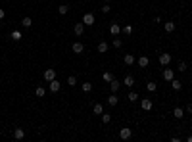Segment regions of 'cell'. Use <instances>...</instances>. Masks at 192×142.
<instances>
[{"instance_id": "6da1fadb", "label": "cell", "mask_w": 192, "mask_h": 142, "mask_svg": "<svg viewBox=\"0 0 192 142\" xmlns=\"http://www.w3.org/2000/svg\"><path fill=\"white\" fill-rule=\"evenodd\" d=\"M94 21H96V17H94V13H85L83 15V23L85 25H94Z\"/></svg>"}, {"instance_id": "7a4b0ae2", "label": "cell", "mask_w": 192, "mask_h": 142, "mask_svg": "<svg viewBox=\"0 0 192 142\" xmlns=\"http://www.w3.org/2000/svg\"><path fill=\"white\" fill-rule=\"evenodd\" d=\"M85 27H87V25H85L83 21H79V23H75V27H73V33H75L77 37H81V35L85 33Z\"/></svg>"}, {"instance_id": "3957f363", "label": "cell", "mask_w": 192, "mask_h": 142, "mask_svg": "<svg viewBox=\"0 0 192 142\" xmlns=\"http://www.w3.org/2000/svg\"><path fill=\"white\" fill-rule=\"evenodd\" d=\"M131 136H133V131H131V129H127V127L119 131V138H121V140H129Z\"/></svg>"}, {"instance_id": "277c9868", "label": "cell", "mask_w": 192, "mask_h": 142, "mask_svg": "<svg viewBox=\"0 0 192 142\" xmlns=\"http://www.w3.org/2000/svg\"><path fill=\"white\" fill-rule=\"evenodd\" d=\"M163 79H165V81H169V83H171L173 79H175V71H173L171 67H167V69H163Z\"/></svg>"}, {"instance_id": "5b68a950", "label": "cell", "mask_w": 192, "mask_h": 142, "mask_svg": "<svg viewBox=\"0 0 192 142\" xmlns=\"http://www.w3.org/2000/svg\"><path fill=\"white\" fill-rule=\"evenodd\" d=\"M169 62H171V54H167V52L160 54V64L161 65H169Z\"/></svg>"}, {"instance_id": "8992f818", "label": "cell", "mask_w": 192, "mask_h": 142, "mask_svg": "<svg viewBox=\"0 0 192 142\" xmlns=\"http://www.w3.org/2000/svg\"><path fill=\"white\" fill-rule=\"evenodd\" d=\"M54 79H56V71L52 69V67H50V69H46L44 71V81L50 83V81H54Z\"/></svg>"}, {"instance_id": "52a82bcc", "label": "cell", "mask_w": 192, "mask_h": 142, "mask_svg": "<svg viewBox=\"0 0 192 142\" xmlns=\"http://www.w3.org/2000/svg\"><path fill=\"white\" fill-rule=\"evenodd\" d=\"M71 50L75 52V54H83V52H85V46H83V42H73V46H71Z\"/></svg>"}, {"instance_id": "ba28073f", "label": "cell", "mask_w": 192, "mask_h": 142, "mask_svg": "<svg viewBox=\"0 0 192 142\" xmlns=\"http://www.w3.org/2000/svg\"><path fill=\"white\" fill-rule=\"evenodd\" d=\"M109 33H111L113 37H117V35L121 33V27L117 25V23H111V25H109Z\"/></svg>"}, {"instance_id": "9c48e42d", "label": "cell", "mask_w": 192, "mask_h": 142, "mask_svg": "<svg viewBox=\"0 0 192 142\" xmlns=\"http://www.w3.org/2000/svg\"><path fill=\"white\" fill-rule=\"evenodd\" d=\"M173 117H175V119H183V117H185V110H183V108H175V110H173Z\"/></svg>"}, {"instance_id": "30bf717a", "label": "cell", "mask_w": 192, "mask_h": 142, "mask_svg": "<svg viewBox=\"0 0 192 142\" xmlns=\"http://www.w3.org/2000/svg\"><path fill=\"white\" fill-rule=\"evenodd\" d=\"M123 84L131 88V86L134 84V77H133V75H125V79H123Z\"/></svg>"}, {"instance_id": "8fae6325", "label": "cell", "mask_w": 192, "mask_h": 142, "mask_svg": "<svg viewBox=\"0 0 192 142\" xmlns=\"http://www.w3.org/2000/svg\"><path fill=\"white\" fill-rule=\"evenodd\" d=\"M142 110H146V111L152 110V100L150 98H142Z\"/></svg>"}, {"instance_id": "7c38bea8", "label": "cell", "mask_w": 192, "mask_h": 142, "mask_svg": "<svg viewBox=\"0 0 192 142\" xmlns=\"http://www.w3.org/2000/svg\"><path fill=\"white\" fill-rule=\"evenodd\" d=\"M13 136H15L17 140H23V138H25V131L23 129H15L13 131Z\"/></svg>"}, {"instance_id": "4fadbf2b", "label": "cell", "mask_w": 192, "mask_h": 142, "mask_svg": "<svg viewBox=\"0 0 192 142\" xmlns=\"http://www.w3.org/2000/svg\"><path fill=\"white\" fill-rule=\"evenodd\" d=\"M106 102H108L109 106H117V102H119V98L115 96V92H113V94H109V98L106 100Z\"/></svg>"}, {"instance_id": "5bb4252c", "label": "cell", "mask_w": 192, "mask_h": 142, "mask_svg": "<svg viewBox=\"0 0 192 142\" xmlns=\"http://www.w3.org/2000/svg\"><path fill=\"white\" fill-rule=\"evenodd\" d=\"M148 64H150L148 56H140V58H138V65H140V67H148Z\"/></svg>"}, {"instance_id": "9a60e30c", "label": "cell", "mask_w": 192, "mask_h": 142, "mask_svg": "<svg viewBox=\"0 0 192 142\" xmlns=\"http://www.w3.org/2000/svg\"><path fill=\"white\" fill-rule=\"evenodd\" d=\"M109 84H111V92H117V90H119V86H121V83H119V81H115V79H111Z\"/></svg>"}, {"instance_id": "2e32d148", "label": "cell", "mask_w": 192, "mask_h": 142, "mask_svg": "<svg viewBox=\"0 0 192 142\" xmlns=\"http://www.w3.org/2000/svg\"><path fill=\"white\" fill-rule=\"evenodd\" d=\"M123 62H125V65H133L134 64V56L133 54H127V56L123 58Z\"/></svg>"}, {"instance_id": "e0dca14e", "label": "cell", "mask_w": 192, "mask_h": 142, "mask_svg": "<svg viewBox=\"0 0 192 142\" xmlns=\"http://www.w3.org/2000/svg\"><path fill=\"white\" fill-rule=\"evenodd\" d=\"M58 90H60V83L54 79V81H50V92H58Z\"/></svg>"}, {"instance_id": "ac0fdd59", "label": "cell", "mask_w": 192, "mask_h": 142, "mask_svg": "<svg viewBox=\"0 0 192 142\" xmlns=\"http://www.w3.org/2000/svg\"><path fill=\"white\" fill-rule=\"evenodd\" d=\"M21 25L29 29V27L33 25V19H31V17H29V15H27V17H23V19H21Z\"/></svg>"}, {"instance_id": "d6986e66", "label": "cell", "mask_w": 192, "mask_h": 142, "mask_svg": "<svg viewBox=\"0 0 192 142\" xmlns=\"http://www.w3.org/2000/svg\"><path fill=\"white\" fill-rule=\"evenodd\" d=\"M127 98H129V102H136V100H138V94H136L134 90H131V92L127 94Z\"/></svg>"}, {"instance_id": "ffe728a7", "label": "cell", "mask_w": 192, "mask_h": 142, "mask_svg": "<svg viewBox=\"0 0 192 142\" xmlns=\"http://www.w3.org/2000/svg\"><path fill=\"white\" fill-rule=\"evenodd\" d=\"M108 42H100V44H98V52H100V54H104V52H108Z\"/></svg>"}, {"instance_id": "44dd1931", "label": "cell", "mask_w": 192, "mask_h": 142, "mask_svg": "<svg viewBox=\"0 0 192 142\" xmlns=\"http://www.w3.org/2000/svg\"><path fill=\"white\" fill-rule=\"evenodd\" d=\"M165 31L167 33H173V31H175V21H167V23H165Z\"/></svg>"}, {"instance_id": "7402d4cb", "label": "cell", "mask_w": 192, "mask_h": 142, "mask_svg": "<svg viewBox=\"0 0 192 142\" xmlns=\"http://www.w3.org/2000/svg\"><path fill=\"white\" fill-rule=\"evenodd\" d=\"M94 113H96V115H102V113H104L102 104H94Z\"/></svg>"}, {"instance_id": "603a6c76", "label": "cell", "mask_w": 192, "mask_h": 142, "mask_svg": "<svg viewBox=\"0 0 192 142\" xmlns=\"http://www.w3.org/2000/svg\"><path fill=\"white\" fill-rule=\"evenodd\" d=\"M35 94H37L38 98H42V96H44V94H46V90H44V88H42V86H37V88H35Z\"/></svg>"}, {"instance_id": "cb8c5ba5", "label": "cell", "mask_w": 192, "mask_h": 142, "mask_svg": "<svg viewBox=\"0 0 192 142\" xmlns=\"http://www.w3.org/2000/svg\"><path fill=\"white\" fill-rule=\"evenodd\" d=\"M10 37H12V40H21V39H23V35H21L19 31H13Z\"/></svg>"}, {"instance_id": "d4e9b609", "label": "cell", "mask_w": 192, "mask_h": 142, "mask_svg": "<svg viewBox=\"0 0 192 142\" xmlns=\"http://www.w3.org/2000/svg\"><path fill=\"white\" fill-rule=\"evenodd\" d=\"M171 84H173V90H181V88H183L181 81H175V79H173V81H171Z\"/></svg>"}, {"instance_id": "484cf974", "label": "cell", "mask_w": 192, "mask_h": 142, "mask_svg": "<svg viewBox=\"0 0 192 142\" xmlns=\"http://www.w3.org/2000/svg\"><path fill=\"white\" fill-rule=\"evenodd\" d=\"M67 84H69V86H75L77 84V77L75 75H69V77H67Z\"/></svg>"}, {"instance_id": "4316f807", "label": "cell", "mask_w": 192, "mask_h": 142, "mask_svg": "<svg viewBox=\"0 0 192 142\" xmlns=\"http://www.w3.org/2000/svg\"><path fill=\"white\" fill-rule=\"evenodd\" d=\"M67 10H69V6H65V4H62V6H58V12L62 13V15H65V13H67Z\"/></svg>"}, {"instance_id": "83f0119b", "label": "cell", "mask_w": 192, "mask_h": 142, "mask_svg": "<svg viewBox=\"0 0 192 142\" xmlns=\"http://www.w3.org/2000/svg\"><path fill=\"white\" fill-rule=\"evenodd\" d=\"M121 33H125V35H133V25H125L121 29Z\"/></svg>"}, {"instance_id": "f1b7e54d", "label": "cell", "mask_w": 192, "mask_h": 142, "mask_svg": "<svg viewBox=\"0 0 192 142\" xmlns=\"http://www.w3.org/2000/svg\"><path fill=\"white\" fill-rule=\"evenodd\" d=\"M81 88H83L85 92H90V90H92V83H83V84H81Z\"/></svg>"}, {"instance_id": "f546056e", "label": "cell", "mask_w": 192, "mask_h": 142, "mask_svg": "<svg viewBox=\"0 0 192 142\" xmlns=\"http://www.w3.org/2000/svg\"><path fill=\"white\" fill-rule=\"evenodd\" d=\"M102 79H104V81H106V83H109V81L113 79V75H111L109 71H106V73H104V75H102Z\"/></svg>"}, {"instance_id": "4dcf8cb0", "label": "cell", "mask_w": 192, "mask_h": 142, "mask_svg": "<svg viewBox=\"0 0 192 142\" xmlns=\"http://www.w3.org/2000/svg\"><path fill=\"white\" fill-rule=\"evenodd\" d=\"M111 121V115L109 113H102V123H109Z\"/></svg>"}, {"instance_id": "1f68e13d", "label": "cell", "mask_w": 192, "mask_h": 142, "mask_svg": "<svg viewBox=\"0 0 192 142\" xmlns=\"http://www.w3.org/2000/svg\"><path fill=\"white\" fill-rule=\"evenodd\" d=\"M146 88H148L150 92H154L156 88H158V84H156V83H148V84H146Z\"/></svg>"}, {"instance_id": "d6a6232c", "label": "cell", "mask_w": 192, "mask_h": 142, "mask_svg": "<svg viewBox=\"0 0 192 142\" xmlns=\"http://www.w3.org/2000/svg\"><path fill=\"white\" fill-rule=\"evenodd\" d=\"M121 44H123L121 39H113V48H121Z\"/></svg>"}, {"instance_id": "836d02e7", "label": "cell", "mask_w": 192, "mask_h": 142, "mask_svg": "<svg viewBox=\"0 0 192 142\" xmlns=\"http://www.w3.org/2000/svg\"><path fill=\"white\" fill-rule=\"evenodd\" d=\"M177 69H179V71H186V64H185V62H181V64H179V67H177Z\"/></svg>"}, {"instance_id": "e575fe53", "label": "cell", "mask_w": 192, "mask_h": 142, "mask_svg": "<svg viewBox=\"0 0 192 142\" xmlns=\"http://www.w3.org/2000/svg\"><path fill=\"white\" fill-rule=\"evenodd\" d=\"M185 113H192V104H188V106H186V110H185Z\"/></svg>"}, {"instance_id": "d590c367", "label": "cell", "mask_w": 192, "mask_h": 142, "mask_svg": "<svg viewBox=\"0 0 192 142\" xmlns=\"http://www.w3.org/2000/svg\"><path fill=\"white\" fill-rule=\"evenodd\" d=\"M102 12H104V13H108V12H109V4H106V6H102Z\"/></svg>"}, {"instance_id": "8d00e7d4", "label": "cell", "mask_w": 192, "mask_h": 142, "mask_svg": "<svg viewBox=\"0 0 192 142\" xmlns=\"http://www.w3.org/2000/svg\"><path fill=\"white\" fill-rule=\"evenodd\" d=\"M0 19H4V10L0 8Z\"/></svg>"}, {"instance_id": "74e56055", "label": "cell", "mask_w": 192, "mask_h": 142, "mask_svg": "<svg viewBox=\"0 0 192 142\" xmlns=\"http://www.w3.org/2000/svg\"><path fill=\"white\" fill-rule=\"evenodd\" d=\"M106 2H111V0H106Z\"/></svg>"}]
</instances>
